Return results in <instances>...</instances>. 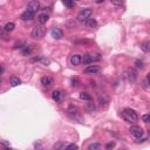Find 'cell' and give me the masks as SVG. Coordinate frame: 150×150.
<instances>
[{
    "label": "cell",
    "instance_id": "obj_23",
    "mask_svg": "<svg viewBox=\"0 0 150 150\" xmlns=\"http://www.w3.org/2000/svg\"><path fill=\"white\" fill-rule=\"evenodd\" d=\"M4 28H5V31H6V32H12L13 29L15 28V25H14L13 22H8V24H6V25H5V27H4Z\"/></svg>",
    "mask_w": 150,
    "mask_h": 150
},
{
    "label": "cell",
    "instance_id": "obj_16",
    "mask_svg": "<svg viewBox=\"0 0 150 150\" xmlns=\"http://www.w3.org/2000/svg\"><path fill=\"white\" fill-rule=\"evenodd\" d=\"M48 19H49V15L47 13H41V14H39V17H38V21L41 25H45L48 21Z\"/></svg>",
    "mask_w": 150,
    "mask_h": 150
},
{
    "label": "cell",
    "instance_id": "obj_10",
    "mask_svg": "<svg viewBox=\"0 0 150 150\" xmlns=\"http://www.w3.org/2000/svg\"><path fill=\"white\" fill-rule=\"evenodd\" d=\"M51 35H52V38H54V39L60 40V39L63 38V32H62L60 28L54 27V28H52V31H51Z\"/></svg>",
    "mask_w": 150,
    "mask_h": 150
},
{
    "label": "cell",
    "instance_id": "obj_12",
    "mask_svg": "<svg viewBox=\"0 0 150 150\" xmlns=\"http://www.w3.org/2000/svg\"><path fill=\"white\" fill-rule=\"evenodd\" d=\"M29 62L31 63H35V62H41L44 65H49V60L45 59L44 56H33L29 59Z\"/></svg>",
    "mask_w": 150,
    "mask_h": 150
},
{
    "label": "cell",
    "instance_id": "obj_29",
    "mask_svg": "<svg viewBox=\"0 0 150 150\" xmlns=\"http://www.w3.org/2000/svg\"><path fill=\"white\" fill-rule=\"evenodd\" d=\"M112 4L116 5V6H122L124 4L123 0H112Z\"/></svg>",
    "mask_w": 150,
    "mask_h": 150
},
{
    "label": "cell",
    "instance_id": "obj_18",
    "mask_svg": "<svg viewBox=\"0 0 150 150\" xmlns=\"http://www.w3.org/2000/svg\"><path fill=\"white\" fill-rule=\"evenodd\" d=\"M95 109H96V107H95V104L92 102V100H91V101H88V103H87V106H86V110L93 113V112H95Z\"/></svg>",
    "mask_w": 150,
    "mask_h": 150
},
{
    "label": "cell",
    "instance_id": "obj_21",
    "mask_svg": "<svg viewBox=\"0 0 150 150\" xmlns=\"http://www.w3.org/2000/svg\"><path fill=\"white\" fill-rule=\"evenodd\" d=\"M80 98L83 100V101H91L92 96L89 95L88 93H86V92H82V93H80Z\"/></svg>",
    "mask_w": 150,
    "mask_h": 150
},
{
    "label": "cell",
    "instance_id": "obj_7",
    "mask_svg": "<svg viewBox=\"0 0 150 150\" xmlns=\"http://www.w3.org/2000/svg\"><path fill=\"white\" fill-rule=\"evenodd\" d=\"M65 93L62 91H60V89H56V91H54L52 93V98L54 100V101L56 102H60V101H62V100L65 98Z\"/></svg>",
    "mask_w": 150,
    "mask_h": 150
},
{
    "label": "cell",
    "instance_id": "obj_3",
    "mask_svg": "<svg viewBox=\"0 0 150 150\" xmlns=\"http://www.w3.org/2000/svg\"><path fill=\"white\" fill-rule=\"evenodd\" d=\"M124 77L128 80L129 82H135L136 80H137V72H136V69L134 68H128L127 71L124 72Z\"/></svg>",
    "mask_w": 150,
    "mask_h": 150
},
{
    "label": "cell",
    "instance_id": "obj_17",
    "mask_svg": "<svg viewBox=\"0 0 150 150\" xmlns=\"http://www.w3.org/2000/svg\"><path fill=\"white\" fill-rule=\"evenodd\" d=\"M41 85L45 86V87H51L53 85V80L52 77H48V76H45L41 79Z\"/></svg>",
    "mask_w": 150,
    "mask_h": 150
},
{
    "label": "cell",
    "instance_id": "obj_13",
    "mask_svg": "<svg viewBox=\"0 0 150 150\" xmlns=\"http://www.w3.org/2000/svg\"><path fill=\"white\" fill-rule=\"evenodd\" d=\"M21 19L25 20V21H29V20H33L34 19V12L32 11H25L22 14H21Z\"/></svg>",
    "mask_w": 150,
    "mask_h": 150
},
{
    "label": "cell",
    "instance_id": "obj_6",
    "mask_svg": "<svg viewBox=\"0 0 150 150\" xmlns=\"http://www.w3.org/2000/svg\"><path fill=\"white\" fill-rule=\"evenodd\" d=\"M130 134H131L135 138H141V137H143L144 131H143L142 128H139V127H137V126H133V127L130 128Z\"/></svg>",
    "mask_w": 150,
    "mask_h": 150
},
{
    "label": "cell",
    "instance_id": "obj_26",
    "mask_svg": "<svg viewBox=\"0 0 150 150\" xmlns=\"http://www.w3.org/2000/svg\"><path fill=\"white\" fill-rule=\"evenodd\" d=\"M98 149H101V144L100 143H93L88 147V150H98Z\"/></svg>",
    "mask_w": 150,
    "mask_h": 150
},
{
    "label": "cell",
    "instance_id": "obj_35",
    "mask_svg": "<svg viewBox=\"0 0 150 150\" xmlns=\"http://www.w3.org/2000/svg\"><path fill=\"white\" fill-rule=\"evenodd\" d=\"M1 144H3L4 147H9V143H7L6 141H3V142H1Z\"/></svg>",
    "mask_w": 150,
    "mask_h": 150
},
{
    "label": "cell",
    "instance_id": "obj_36",
    "mask_svg": "<svg viewBox=\"0 0 150 150\" xmlns=\"http://www.w3.org/2000/svg\"><path fill=\"white\" fill-rule=\"evenodd\" d=\"M103 1H104V0H95V3H96V4H102Z\"/></svg>",
    "mask_w": 150,
    "mask_h": 150
},
{
    "label": "cell",
    "instance_id": "obj_34",
    "mask_svg": "<svg viewBox=\"0 0 150 150\" xmlns=\"http://www.w3.org/2000/svg\"><path fill=\"white\" fill-rule=\"evenodd\" d=\"M114 147H115V142H110V143H108V144L106 145L107 149H112V148H114Z\"/></svg>",
    "mask_w": 150,
    "mask_h": 150
},
{
    "label": "cell",
    "instance_id": "obj_8",
    "mask_svg": "<svg viewBox=\"0 0 150 150\" xmlns=\"http://www.w3.org/2000/svg\"><path fill=\"white\" fill-rule=\"evenodd\" d=\"M100 71H101V68H100V66H88L86 69H85V74H88V75H95L97 73H100Z\"/></svg>",
    "mask_w": 150,
    "mask_h": 150
},
{
    "label": "cell",
    "instance_id": "obj_15",
    "mask_svg": "<svg viewBox=\"0 0 150 150\" xmlns=\"http://www.w3.org/2000/svg\"><path fill=\"white\" fill-rule=\"evenodd\" d=\"M85 22H86V26H87L88 28H95V27L97 26V21H96V19L91 18V17H89Z\"/></svg>",
    "mask_w": 150,
    "mask_h": 150
},
{
    "label": "cell",
    "instance_id": "obj_27",
    "mask_svg": "<svg viewBox=\"0 0 150 150\" xmlns=\"http://www.w3.org/2000/svg\"><path fill=\"white\" fill-rule=\"evenodd\" d=\"M31 51H32L31 47H29V46H25L24 49H22V54L24 55H28L29 53H31Z\"/></svg>",
    "mask_w": 150,
    "mask_h": 150
},
{
    "label": "cell",
    "instance_id": "obj_1",
    "mask_svg": "<svg viewBox=\"0 0 150 150\" xmlns=\"http://www.w3.org/2000/svg\"><path fill=\"white\" fill-rule=\"evenodd\" d=\"M121 115H122V117L126 120V121L129 122V123H135V122H137V120H138L137 113L135 110H133L131 108H126L122 112Z\"/></svg>",
    "mask_w": 150,
    "mask_h": 150
},
{
    "label": "cell",
    "instance_id": "obj_37",
    "mask_svg": "<svg viewBox=\"0 0 150 150\" xmlns=\"http://www.w3.org/2000/svg\"><path fill=\"white\" fill-rule=\"evenodd\" d=\"M3 71H4V69H3V67H1V66H0V75H1V73H3Z\"/></svg>",
    "mask_w": 150,
    "mask_h": 150
},
{
    "label": "cell",
    "instance_id": "obj_2",
    "mask_svg": "<svg viewBox=\"0 0 150 150\" xmlns=\"http://www.w3.org/2000/svg\"><path fill=\"white\" fill-rule=\"evenodd\" d=\"M45 33H46V31H45V28L42 26H36V27L33 28L31 36L35 40H40V39H42L45 36Z\"/></svg>",
    "mask_w": 150,
    "mask_h": 150
},
{
    "label": "cell",
    "instance_id": "obj_11",
    "mask_svg": "<svg viewBox=\"0 0 150 150\" xmlns=\"http://www.w3.org/2000/svg\"><path fill=\"white\" fill-rule=\"evenodd\" d=\"M98 103L102 108H107L108 107V103H109V97L108 95L106 94H101L98 96Z\"/></svg>",
    "mask_w": 150,
    "mask_h": 150
},
{
    "label": "cell",
    "instance_id": "obj_9",
    "mask_svg": "<svg viewBox=\"0 0 150 150\" xmlns=\"http://www.w3.org/2000/svg\"><path fill=\"white\" fill-rule=\"evenodd\" d=\"M27 9L28 11H32V12H38L40 9V3L38 1V0H32L31 3H28L27 5Z\"/></svg>",
    "mask_w": 150,
    "mask_h": 150
},
{
    "label": "cell",
    "instance_id": "obj_38",
    "mask_svg": "<svg viewBox=\"0 0 150 150\" xmlns=\"http://www.w3.org/2000/svg\"><path fill=\"white\" fill-rule=\"evenodd\" d=\"M0 86H1V80H0Z\"/></svg>",
    "mask_w": 150,
    "mask_h": 150
},
{
    "label": "cell",
    "instance_id": "obj_20",
    "mask_svg": "<svg viewBox=\"0 0 150 150\" xmlns=\"http://www.w3.org/2000/svg\"><path fill=\"white\" fill-rule=\"evenodd\" d=\"M89 55H91V60H92V62L100 61V60H101V55H100L98 53H89Z\"/></svg>",
    "mask_w": 150,
    "mask_h": 150
},
{
    "label": "cell",
    "instance_id": "obj_31",
    "mask_svg": "<svg viewBox=\"0 0 150 150\" xmlns=\"http://www.w3.org/2000/svg\"><path fill=\"white\" fill-rule=\"evenodd\" d=\"M144 88L147 89V91H149V74L147 75V77L144 80Z\"/></svg>",
    "mask_w": 150,
    "mask_h": 150
},
{
    "label": "cell",
    "instance_id": "obj_39",
    "mask_svg": "<svg viewBox=\"0 0 150 150\" xmlns=\"http://www.w3.org/2000/svg\"><path fill=\"white\" fill-rule=\"evenodd\" d=\"M75 1H77V0H75Z\"/></svg>",
    "mask_w": 150,
    "mask_h": 150
},
{
    "label": "cell",
    "instance_id": "obj_32",
    "mask_svg": "<svg viewBox=\"0 0 150 150\" xmlns=\"http://www.w3.org/2000/svg\"><path fill=\"white\" fill-rule=\"evenodd\" d=\"M66 149H79V147L76 145V144H68V145H66Z\"/></svg>",
    "mask_w": 150,
    "mask_h": 150
},
{
    "label": "cell",
    "instance_id": "obj_4",
    "mask_svg": "<svg viewBox=\"0 0 150 150\" xmlns=\"http://www.w3.org/2000/svg\"><path fill=\"white\" fill-rule=\"evenodd\" d=\"M91 15H92V9L91 8H85L77 14V20L80 22H85Z\"/></svg>",
    "mask_w": 150,
    "mask_h": 150
},
{
    "label": "cell",
    "instance_id": "obj_22",
    "mask_svg": "<svg viewBox=\"0 0 150 150\" xmlns=\"http://www.w3.org/2000/svg\"><path fill=\"white\" fill-rule=\"evenodd\" d=\"M20 83H21V81H20L19 77H17V76H12L11 77V85H12V87H17Z\"/></svg>",
    "mask_w": 150,
    "mask_h": 150
},
{
    "label": "cell",
    "instance_id": "obj_30",
    "mask_svg": "<svg viewBox=\"0 0 150 150\" xmlns=\"http://www.w3.org/2000/svg\"><path fill=\"white\" fill-rule=\"evenodd\" d=\"M135 65H136L137 68H139V69H143V68H144V62H143V61H139V60H137V61L135 62Z\"/></svg>",
    "mask_w": 150,
    "mask_h": 150
},
{
    "label": "cell",
    "instance_id": "obj_5",
    "mask_svg": "<svg viewBox=\"0 0 150 150\" xmlns=\"http://www.w3.org/2000/svg\"><path fill=\"white\" fill-rule=\"evenodd\" d=\"M68 115L72 120H75V121H77V122H82V117H81V115H80V113H79V110L76 108H74V107L69 108L68 109Z\"/></svg>",
    "mask_w": 150,
    "mask_h": 150
},
{
    "label": "cell",
    "instance_id": "obj_28",
    "mask_svg": "<svg viewBox=\"0 0 150 150\" xmlns=\"http://www.w3.org/2000/svg\"><path fill=\"white\" fill-rule=\"evenodd\" d=\"M142 121H143L144 123H149V122H150V115H149V114H144V115L142 116Z\"/></svg>",
    "mask_w": 150,
    "mask_h": 150
},
{
    "label": "cell",
    "instance_id": "obj_14",
    "mask_svg": "<svg viewBox=\"0 0 150 150\" xmlns=\"http://www.w3.org/2000/svg\"><path fill=\"white\" fill-rule=\"evenodd\" d=\"M71 63H72V66H79L81 63V55H79V54L72 55L71 56Z\"/></svg>",
    "mask_w": 150,
    "mask_h": 150
},
{
    "label": "cell",
    "instance_id": "obj_33",
    "mask_svg": "<svg viewBox=\"0 0 150 150\" xmlns=\"http://www.w3.org/2000/svg\"><path fill=\"white\" fill-rule=\"evenodd\" d=\"M63 148V144L62 143H57V144H54L53 145V149H61Z\"/></svg>",
    "mask_w": 150,
    "mask_h": 150
},
{
    "label": "cell",
    "instance_id": "obj_19",
    "mask_svg": "<svg viewBox=\"0 0 150 150\" xmlns=\"http://www.w3.org/2000/svg\"><path fill=\"white\" fill-rule=\"evenodd\" d=\"M81 62H83L85 65H89L92 62V60H91V55H89L88 53L85 54L83 56H81Z\"/></svg>",
    "mask_w": 150,
    "mask_h": 150
},
{
    "label": "cell",
    "instance_id": "obj_24",
    "mask_svg": "<svg viewBox=\"0 0 150 150\" xmlns=\"http://www.w3.org/2000/svg\"><path fill=\"white\" fill-rule=\"evenodd\" d=\"M141 48H142V51H143L144 53H148V52L150 51V42H149V41L144 42V44L141 46Z\"/></svg>",
    "mask_w": 150,
    "mask_h": 150
},
{
    "label": "cell",
    "instance_id": "obj_25",
    "mask_svg": "<svg viewBox=\"0 0 150 150\" xmlns=\"http://www.w3.org/2000/svg\"><path fill=\"white\" fill-rule=\"evenodd\" d=\"M62 1H63L65 6L68 7V8H73L74 7V0H62Z\"/></svg>",
    "mask_w": 150,
    "mask_h": 150
}]
</instances>
